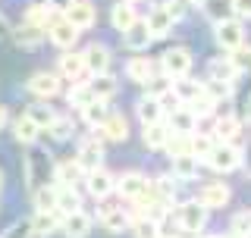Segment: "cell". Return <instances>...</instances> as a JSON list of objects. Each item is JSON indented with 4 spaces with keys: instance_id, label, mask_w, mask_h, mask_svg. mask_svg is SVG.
Returning a JSON list of instances; mask_svg holds the SVG:
<instances>
[{
    "instance_id": "6da1fadb",
    "label": "cell",
    "mask_w": 251,
    "mask_h": 238,
    "mask_svg": "<svg viewBox=\"0 0 251 238\" xmlns=\"http://www.w3.org/2000/svg\"><path fill=\"white\" fill-rule=\"evenodd\" d=\"M204 163H207L214 172H220V176H226V172L242 169L245 150H242L239 144H232V141H214V147H210V154L204 157Z\"/></svg>"
},
{
    "instance_id": "7a4b0ae2",
    "label": "cell",
    "mask_w": 251,
    "mask_h": 238,
    "mask_svg": "<svg viewBox=\"0 0 251 238\" xmlns=\"http://www.w3.org/2000/svg\"><path fill=\"white\" fill-rule=\"evenodd\" d=\"M192 50L182 44H176V47H170V50H163V57L157 60V69L163 72V78L167 82H176V78H185L188 72H192Z\"/></svg>"
},
{
    "instance_id": "3957f363",
    "label": "cell",
    "mask_w": 251,
    "mask_h": 238,
    "mask_svg": "<svg viewBox=\"0 0 251 238\" xmlns=\"http://www.w3.org/2000/svg\"><path fill=\"white\" fill-rule=\"evenodd\" d=\"M47 179H53V163L50 154L41 147H31L28 160H25V182H28V191H38V188L47 185Z\"/></svg>"
},
{
    "instance_id": "277c9868",
    "label": "cell",
    "mask_w": 251,
    "mask_h": 238,
    "mask_svg": "<svg viewBox=\"0 0 251 238\" xmlns=\"http://www.w3.org/2000/svg\"><path fill=\"white\" fill-rule=\"evenodd\" d=\"M207 219H210V210H204L201 204L195 201V197L176 207V226L182 229V232H195V235H201L204 229H207Z\"/></svg>"
},
{
    "instance_id": "5b68a950",
    "label": "cell",
    "mask_w": 251,
    "mask_h": 238,
    "mask_svg": "<svg viewBox=\"0 0 251 238\" xmlns=\"http://www.w3.org/2000/svg\"><path fill=\"white\" fill-rule=\"evenodd\" d=\"M214 38H217L220 50H226V53L239 50V47L245 44V22L235 19V16H229V19H223V22L214 25Z\"/></svg>"
},
{
    "instance_id": "8992f818",
    "label": "cell",
    "mask_w": 251,
    "mask_h": 238,
    "mask_svg": "<svg viewBox=\"0 0 251 238\" xmlns=\"http://www.w3.org/2000/svg\"><path fill=\"white\" fill-rule=\"evenodd\" d=\"M229 197H232L229 185H223V182H204L198 188V197H195V201H198L204 210H220V207L229 204Z\"/></svg>"
},
{
    "instance_id": "52a82bcc",
    "label": "cell",
    "mask_w": 251,
    "mask_h": 238,
    "mask_svg": "<svg viewBox=\"0 0 251 238\" xmlns=\"http://www.w3.org/2000/svg\"><path fill=\"white\" fill-rule=\"evenodd\" d=\"M47 38H50V44H57L60 50H73L75 41H78V28L66 16H57V19L47 25Z\"/></svg>"
},
{
    "instance_id": "ba28073f",
    "label": "cell",
    "mask_w": 251,
    "mask_h": 238,
    "mask_svg": "<svg viewBox=\"0 0 251 238\" xmlns=\"http://www.w3.org/2000/svg\"><path fill=\"white\" fill-rule=\"evenodd\" d=\"M163 122L170 125V132H198V116L192 113V107L188 104H173V110H167V116H163Z\"/></svg>"
},
{
    "instance_id": "9c48e42d",
    "label": "cell",
    "mask_w": 251,
    "mask_h": 238,
    "mask_svg": "<svg viewBox=\"0 0 251 238\" xmlns=\"http://www.w3.org/2000/svg\"><path fill=\"white\" fill-rule=\"evenodd\" d=\"M98 141H126L129 138V119L123 113H107V119L94 129Z\"/></svg>"
},
{
    "instance_id": "30bf717a",
    "label": "cell",
    "mask_w": 251,
    "mask_h": 238,
    "mask_svg": "<svg viewBox=\"0 0 251 238\" xmlns=\"http://www.w3.org/2000/svg\"><path fill=\"white\" fill-rule=\"evenodd\" d=\"M75 160H78V166H82L85 172L98 169V166L104 163V141H98L94 135L85 138L82 144H78V150H75Z\"/></svg>"
},
{
    "instance_id": "8fae6325",
    "label": "cell",
    "mask_w": 251,
    "mask_h": 238,
    "mask_svg": "<svg viewBox=\"0 0 251 238\" xmlns=\"http://www.w3.org/2000/svg\"><path fill=\"white\" fill-rule=\"evenodd\" d=\"M145 188H148V176H145V172H138V169H129V172H123V176L116 179L113 191L120 194V197H126V201H135Z\"/></svg>"
},
{
    "instance_id": "7c38bea8",
    "label": "cell",
    "mask_w": 251,
    "mask_h": 238,
    "mask_svg": "<svg viewBox=\"0 0 251 238\" xmlns=\"http://www.w3.org/2000/svg\"><path fill=\"white\" fill-rule=\"evenodd\" d=\"M28 94H35V97H41V100H50V97H57L60 94V75L57 72H35L28 78Z\"/></svg>"
},
{
    "instance_id": "4fadbf2b",
    "label": "cell",
    "mask_w": 251,
    "mask_h": 238,
    "mask_svg": "<svg viewBox=\"0 0 251 238\" xmlns=\"http://www.w3.org/2000/svg\"><path fill=\"white\" fill-rule=\"evenodd\" d=\"M85 72H88V69H85V57H82V53L63 50L57 57V75L60 78H66V82H78Z\"/></svg>"
},
{
    "instance_id": "5bb4252c",
    "label": "cell",
    "mask_w": 251,
    "mask_h": 238,
    "mask_svg": "<svg viewBox=\"0 0 251 238\" xmlns=\"http://www.w3.org/2000/svg\"><path fill=\"white\" fill-rule=\"evenodd\" d=\"M157 72H160V69H157V63L148 60V57H132L129 63H126V75H129L135 85H145V88L157 78Z\"/></svg>"
},
{
    "instance_id": "9a60e30c",
    "label": "cell",
    "mask_w": 251,
    "mask_h": 238,
    "mask_svg": "<svg viewBox=\"0 0 251 238\" xmlns=\"http://www.w3.org/2000/svg\"><path fill=\"white\" fill-rule=\"evenodd\" d=\"M91 226H94V219L85 210L66 213V216L60 219V229H63V235H66V238H88L91 235Z\"/></svg>"
},
{
    "instance_id": "2e32d148",
    "label": "cell",
    "mask_w": 251,
    "mask_h": 238,
    "mask_svg": "<svg viewBox=\"0 0 251 238\" xmlns=\"http://www.w3.org/2000/svg\"><path fill=\"white\" fill-rule=\"evenodd\" d=\"M85 185H88V194L94 197V201H104L107 194H113V185H116V179L110 176L107 169H91V172H85Z\"/></svg>"
},
{
    "instance_id": "e0dca14e",
    "label": "cell",
    "mask_w": 251,
    "mask_h": 238,
    "mask_svg": "<svg viewBox=\"0 0 251 238\" xmlns=\"http://www.w3.org/2000/svg\"><path fill=\"white\" fill-rule=\"evenodd\" d=\"M82 57H85V69H88L91 75L107 72V69H110V47H107V44H100V41L88 44V47L82 50Z\"/></svg>"
},
{
    "instance_id": "ac0fdd59",
    "label": "cell",
    "mask_w": 251,
    "mask_h": 238,
    "mask_svg": "<svg viewBox=\"0 0 251 238\" xmlns=\"http://www.w3.org/2000/svg\"><path fill=\"white\" fill-rule=\"evenodd\" d=\"M135 116L141 119V125H151V122H160V119L167 116V107H163L160 97H154V94H145V97L135 104Z\"/></svg>"
},
{
    "instance_id": "d6986e66",
    "label": "cell",
    "mask_w": 251,
    "mask_h": 238,
    "mask_svg": "<svg viewBox=\"0 0 251 238\" xmlns=\"http://www.w3.org/2000/svg\"><path fill=\"white\" fill-rule=\"evenodd\" d=\"M60 213L57 210H35V216L28 219V226H31V238H47L50 232H57L60 229Z\"/></svg>"
},
{
    "instance_id": "ffe728a7",
    "label": "cell",
    "mask_w": 251,
    "mask_h": 238,
    "mask_svg": "<svg viewBox=\"0 0 251 238\" xmlns=\"http://www.w3.org/2000/svg\"><path fill=\"white\" fill-rule=\"evenodd\" d=\"M53 210L60 216L82 210V194L75 191V185H57V191H53Z\"/></svg>"
},
{
    "instance_id": "44dd1931",
    "label": "cell",
    "mask_w": 251,
    "mask_h": 238,
    "mask_svg": "<svg viewBox=\"0 0 251 238\" xmlns=\"http://www.w3.org/2000/svg\"><path fill=\"white\" fill-rule=\"evenodd\" d=\"M98 223L107 229V232H123V229L132 226V213L123 207H100L98 210Z\"/></svg>"
},
{
    "instance_id": "7402d4cb",
    "label": "cell",
    "mask_w": 251,
    "mask_h": 238,
    "mask_svg": "<svg viewBox=\"0 0 251 238\" xmlns=\"http://www.w3.org/2000/svg\"><path fill=\"white\" fill-rule=\"evenodd\" d=\"M239 66L232 63V57H214L207 63V78H214V82H226V85H235V78H239Z\"/></svg>"
},
{
    "instance_id": "603a6c76",
    "label": "cell",
    "mask_w": 251,
    "mask_h": 238,
    "mask_svg": "<svg viewBox=\"0 0 251 238\" xmlns=\"http://www.w3.org/2000/svg\"><path fill=\"white\" fill-rule=\"evenodd\" d=\"M145 25H148V31H151V38L157 41V38H167L170 31H173V16H170V10L167 6H154L151 13H148V19H145Z\"/></svg>"
},
{
    "instance_id": "cb8c5ba5",
    "label": "cell",
    "mask_w": 251,
    "mask_h": 238,
    "mask_svg": "<svg viewBox=\"0 0 251 238\" xmlns=\"http://www.w3.org/2000/svg\"><path fill=\"white\" fill-rule=\"evenodd\" d=\"M63 16H66V19L73 22L78 31H82V28H91V25H94V19H98V10H94L88 0H73V6H69Z\"/></svg>"
},
{
    "instance_id": "d4e9b609",
    "label": "cell",
    "mask_w": 251,
    "mask_h": 238,
    "mask_svg": "<svg viewBox=\"0 0 251 238\" xmlns=\"http://www.w3.org/2000/svg\"><path fill=\"white\" fill-rule=\"evenodd\" d=\"M239 132H242V119H239V116H232V113H217L210 138H214V141H235V135H239Z\"/></svg>"
},
{
    "instance_id": "484cf974",
    "label": "cell",
    "mask_w": 251,
    "mask_h": 238,
    "mask_svg": "<svg viewBox=\"0 0 251 238\" xmlns=\"http://www.w3.org/2000/svg\"><path fill=\"white\" fill-rule=\"evenodd\" d=\"M78 179H85V169L78 166V160H60L53 163V182L57 185H78Z\"/></svg>"
},
{
    "instance_id": "4316f807",
    "label": "cell",
    "mask_w": 251,
    "mask_h": 238,
    "mask_svg": "<svg viewBox=\"0 0 251 238\" xmlns=\"http://www.w3.org/2000/svg\"><path fill=\"white\" fill-rule=\"evenodd\" d=\"M170 160H173V179H176V182H195V179H198L201 160H195L192 154H185V157H170Z\"/></svg>"
},
{
    "instance_id": "83f0119b",
    "label": "cell",
    "mask_w": 251,
    "mask_h": 238,
    "mask_svg": "<svg viewBox=\"0 0 251 238\" xmlns=\"http://www.w3.org/2000/svg\"><path fill=\"white\" fill-rule=\"evenodd\" d=\"M123 35H126L123 41H126V47H129L132 53H141V50H148V47H151V41H154L145 22H135V25H132V28H126Z\"/></svg>"
},
{
    "instance_id": "f1b7e54d",
    "label": "cell",
    "mask_w": 251,
    "mask_h": 238,
    "mask_svg": "<svg viewBox=\"0 0 251 238\" xmlns=\"http://www.w3.org/2000/svg\"><path fill=\"white\" fill-rule=\"evenodd\" d=\"M138 22V13H135V6L129 3V0H120V3L110 10V25H113L116 31H126V28H132Z\"/></svg>"
},
{
    "instance_id": "f546056e",
    "label": "cell",
    "mask_w": 251,
    "mask_h": 238,
    "mask_svg": "<svg viewBox=\"0 0 251 238\" xmlns=\"http://www.w3.org/2000/svg\"><path fill=\"white\" fill-rule=\"evenodd\" d=\"M170 94L176 104H192L195 97L201 94V82H195V78H176V82H170Z\"/></svg>"
},
{
    "instance_id": "4dcf8cb0",
    "label": "cell",
    "mask_w": 251,
    "mask_h": 238,
    "mask_svg": "<svg viewBox=\"0 0 251 238\" xmlns=\"http://www.w3.org/2000/svg\"><path fill=\"white\" fill-rule=\"evenodd\" d=\"M151 188H154L157 201H160L167 210H173V201H176V194H179V182L173 179V176H157L151 182Z\"/></svg>"
},
{
    "instance_id": "1f68e13d",
    "label": "cell",
    "mask_w": 251,
    "mask_h": 238,
    "mask_svg": "<svg viewBox=\"0 0 251 238\" xmlns=\"http://www.w3.org/2000/svg\"><path fill=\"white\" fill-rule=\"evenodd\" d=\"M88 85H91V94L98 100H110L116 91H120V82H116V75H110V72H98Z\"/></svg>"
},
{
    "instance_id": "d6a6232c",
    "label": "cell",
    "mask_w": 251,
    "mask_h": 238,
    "mask_svg": "<svg viewBox=\"0 0 251 238\" xmlns=\"http://www.w3.org/2000/svg\"><path fill=\"white\" fill-rule=\"evenodd\" d=\"M167 138H170V125L163 122V119H160V122L145 125V147H148V150H163Z\"/></svg>"
},
{
    "instance_id": "836d02e7",
    "label": "cell",
    "mask_w": 251,
    "mask_h": 238,
    "mask_svg": "<svg viewBox=\"0 0 251 238\" xmlns=\"http://www.w3.org/2000/svg\"><path fill=\"white\" fill-rule=\"evenodd\" d=\"M53 19H57V13H53L47 3H31L28 10H25V22H28V25H35V28H44L47 31V25H50Z\"/></svg>"
},
{
    "instance_id": "e575fe53",
    "label": "cell",
    "mask_w": 251,
    "mask_h": 238,
    "mask_svg": "<svg viewBox=\"0 0 251 238\" xmlns=\"http://www.w3.org/2000/svg\"><path fill=\"white\" fill-rule=\"evenodd\" d=\"M38 132H41V129H38V125L28 119V113L19 116V119L13 122V138L19 141V144H28V147H31V144H35V138H38Z\"/></svg>"
},
{
    "instance_id": "d590c367",
    "label": "cell",
    "mask_w": 251,
    "mask_h": 238,
    "mask_svg": "<svg viewBox=\"0 0 251 238\" xmlns=\"http://www.w3.org/2000/svg\"><path fill=\"white\" fill-rule=\"evenodd\" d=\"M195 135V132H192ZM192 135H185V132H170V138H167V144H163V150H167L170 157H185V154H192Z\"/></svg>"
},
{
    "instance_id": "8d00e7d4",
    "label": "cell",
    "mask_w": 251,
    "mask_h": 238,
    "mask_svg": "<svg viewBox=\"0 0 251 238\" xmlns=\"http://www.w3.org/2000/svg\"><path fill=\"white\" fill-rule=\"evenodd\" d=\"M201 6H204V16H207V19L214 22V25L232 16V6H229V0H201Z\"/></svg>"
},
{
    "instance_id": "74e56055",
    "label": "cell",
    "mask_w": 251,
    "mask_h": 238,
    "mask_svg": "<svg viewBox=\"0 0 251 238\" xmlns=\"http://www.w3.org/2000/svg\"><path fill=\"white\" fill-rule=\"evenodd\" d=\"M66 100H69V107H73V110H82V107H88L91 100H94V94H91V85L73 82V88L66 91Z\"/></svg>"
},
{
    "instance_id": "f35d334b",
    "label": "cell",
    "mask_w": 251,
    "mask_h": 238,
    "mask_svg": "<svg viewBox=\"0 0 251 238\" xmlns=\"http://www.w3.org/2000/svg\"><path fill=\"white\" fill-rule=\"evenodd\" d=\"M201 88H204V94H207L217 107H223V100L232 97V85H226V82H214V78H207V82H201Z\"/></svg>"
},
{
    "instance_id": "ab89813d",
    "label": "cell",
    "mask_w": 251,
    "mask_h": 238,
    "mask_svg": "<svg viewBox=\"0 0 251 238\" xmlns=\"http://www.w3.org/2000/svg\"><path fill=\"white\" fill-rule=\"evenodd\" d=\"M107 113H110V110H107V100H98V97H94L88 107H82V119L91 125V129H98V125L107 119Z\"/></svg>"
},
{
    "instance_id": "60d3db41",
    "label": "cell",
    "mask_w": 251,
    "mask_h": 238,
    "mask_svg": "<svg viewBox=\"0 0 251 238\" xmlns=\"http://www.w3.org/2000/svg\"><path fill=\"white\" fill-rule=\"evenodd\" d=\"M188 107H192V113L198 116V122H201V119H214V116L220 113V107L207 97V94H204V88H201V94H198V97H195Z\"/></svg>"
},
{
    "instance_id": "b9f144b4",
    "label": "cell",
    "mask_w": 251,
    "mask_h": 238,
    "mask_svg": "<svg viewBox=\"0 0 251 238\" xmlns=\"http://www.w3.org/2000/svg\"><path fill=\"white\" fill-rule=\"evenodd\" d=\"M47 135H50L53 141H69L75 135V125H73V119L69 116H57L50 125H47Z\"/></svg>"
},
{
    "instance_id": "7bdbcfd3",
    "label": "cell",
    "mask_w": 251,
    "mask_h": 238,
    "mask_svg": "<svg viewBox=\"0 0 251 238\" xmlns=\"http://www.w3.org/2000/svg\"><path fill=\"white\" fill-rule=\"evenodd\" d=\"M229 235L235 238H251V210H239L229 219Z\"/></svg>"
},
{
    "instance_id": "ee69618b",
    "label": "cell",
    "mask_w": 251,
    "mask_h": 238,
    "mask_svg": "<svg viewBox=\"0 0 251 238\" xmlns=\"http://www.w3.org/2000/svg\"><path fill=\"white\" fill-rule=\"evenodd\" d=\"M28 119L38 125V129H47V125L57 119V110L50 104H35V107H28Z\"/></svg>"
},
{
    "instance_id": "f6af8a7d",
    "label": "cell",
    "mask_w": 251,
    "mask_h": 238,
    "mask_svg": "<svg viewBox=\"0 0 251 238\" xmlns=\"http://www.w3.org/2000/svg\"><path fill=\"white\" fill-rule=\"evenodd\" d=\"M41 31L44 28H35V25H28V22H25V25L16 31V44H19V47H38V44L44 41Z\"/></svg>"
},
{
    "instance_id": "bcb514c9",
    "label": "cell",
    "mask_w": 251,
    "mask_h": 238,
    "mask_svg": "<svg viewBox=\"0 0 251 238\" xmlns=\"http://www.w3.org/2000/svg\"><path fill=\"white\" fill-rule=\"evenodd\" d=\"M129 229L135 238H160V223H154V219H132Z\"/></svg>"
},
{
    "instance_id": "7dc6e473",
    "label": "cell",
    "mask_w": 251,
    "mask_h": 238,
    "mask_svg": "<svg viewBox=\"0 0 251 238\" xmlns=\"http://www.w3.org/2000/svg\"><path fill=\"white\" fill-rule=\"evenodd\" d=\"M210 147H214V138H210V135H201V132L192 135V157L195 160L204 163V157L210 154Z\"/></svg>"
},
{
    "instance_id": "c3c4849f",
    "label": "cell",
    "mask_w": 251,
    "mask_h": 238,
    "mask_svg": "<svg viewBox=\"0 0 251 238\" xmlns=\"http://www.w3.org/2000/svg\"><path fill=\"white\" fill-rule=\"evenodd\" d=\"M53 191H57V185L50 188H38V191H31V197H35V210H53Z\"/></svg>"
},
{
    "instance_id": "681fc988",
    "label": "cell",
    "mask_w": 251,
    "mask_h": 238,
    "mask_svg": "<svg viewBox=\"0 0 251 238\" xmlns=\"http://www.w3.org/2000/svg\"><path fill=\"white\" fill-rule=\"evenodd\" d=\"M229 6H232V16H235V19L251 22V0H229Z\"/></svg>"
},
{
    "instance_id": "f907efd6",
    "label": "cell",
    "mask_w": 251,
    "mask_h": 238,
    "mask_svg": "<svg viewBox=\"0 0 251 238\" xmlns=\"http://www.w3.org/2000/svg\"><path fill=\"white\" fill-rule=\"evenodd\" d=\"M0 238H31V226L28 223H16V226H10Z\"/></svg>"
},
{
    "instance_id": "816d5d0a",
    "label": "cell",
    "mask_w": 251,
    "mask_h": 238,
    "mask_svg": "<svg viewBox=\"0 0 251 238\" xmlns=\"http://www.w3.org/2000/svg\"><path fill=\"white\" fill-rule=\"evenodd\" d=\"M170 10V16H173V22H179L185 16V0H170V3H163Z\"/></svg>"
},
{
    "instance_id": "f5cc1de1",
    "label": "cell",
    "mask_w": 251,
    "mask_h": 238,
    "mask_svg": "<svg viewBox=\"0 0 251 238\" xmlns=\"http://www.w3.org/2000/svg\"><path fill=\"white\" fill-rule=\"evenodd\" d=\"M47 6H50L53 13H66L69 6H73V0H47Z\"/></svg>"
},
{
    "instance_id": "db71d44e",
    "label": "cell",
    "mask_w": 251,
    "mask_h": 238,
    "mask_svg": "<svg viewBox=\"0 0 251 238\" xmlns=\"http://www.w3.org/2000/svg\"><path fill=\"white\" fill-rule=\"evenodd\" d=\"M6 35H10V22H6V19H3V16H0V41H3V38H6Z\"/></svg>"
},
{
    "instance_id": "11a10c76",
    "label": "cell",
    "mask_w": 251,
    "mask_h": 238,
    "mask_svg": "<svg viewBox=\"0 0 251 238\" xmlns=\"http://www.w3.org/2000/svg\"><path fill=\"white\" fill-rule=\"evenodd\" d=\"M6 119H10V113H6V107L0 104V129H3V125H6Z\"/></svg>"
},
{
    "instance_id": "9f6ffc18",
    "label": "cell",
    "mask_w": 251,
    "mask_h": 238,
    "mask_svg": "<svg viewBox=\"0 0 251 238\" xmlns=\"http://www.w3.org/2000/svg\"><path fill=\"white\" fill-rule=\"evenodd\" d=\"M173 238H198V235H195V232H182V229H179V232L173 235Z\"/></svg>"
},
{
    "instance_id": "6f0895ef",
    "label": "cell",
    "mask_w": 251,
    "mask_h": 238,
    "mask_svg": "<svg viewBox=\"0 0 251 238\" xmlns=\"http://www.w3.org/2000/svg\"><path fill=\"white\" fill-rule=\"evenodd\" d=\"M245 122L251 125V97H248V104H245Z\"/></svg>"
},
{
    "instance_id": "680465c9",
    "label": "cell",
    "mask_w": 251,
    "mask_h": 238,
    "mask_svg": "<svg viewBox=\"0 0 251 238\" xmlns=\"http://www.w3.org/2000/svg\"><path fill=\"white\" fill-rule=\"evenodd\" d=\"M185 3H192V6H201V0H185Z\"/></svg>"
},
{
    "instance_id": "91938a15",
    "label": "cell",
    "mask_w": 251,
    "mask_h": 238,
    "mask_svg": "<svg viewBox=\"0 0 251 238\" xmlns=\"http://www.w3.org/2000/svg\"><path fill=\"white\" fill-rule=\"evenodd\" d=\"M198 238H223V235H198Z\"/></svg>"
},
{
    "instance_id": "94428289",
    "label": "cell",
    "mask_w": 251,
    "mask_h": 238,
    "mask_svg": "<svg viewBox=\"0 0 251 238\" xmlns=\"http://www.w3.org/2000/svg\"><path fill=\"white\" fill-rule=\"evenodd\" d=\"M0 188H3V172H0Z\"/></svg>"
},
{
    "instance_id": "6125c7cd",
    "label": "cell",
    "mask_w": 251,
    "mask_h": 238,
    "mask_svg": "<svg viewBox=\"0 0 251 238\" xmlns=\"http://www.w3.org/2000/svg\"><path fill=\"white\" fill-rule=\"evenodd\" d=\"M223 238H235V235H223Z\"/></svg>"
},
{
    "instance_id": "be15d7a7",
    "label": "cell",
    "mask_w": 251,
    "mask_h": 238,
    "mask_svg": "<svg viewBox=\"0 0 251 238\" xmlns=\"http://www.w3.org/2000/svg\"><path fill=\"white\" fill-rule=\"evenodd\" d=\"M129 3H135V0H129Z\"/></svg>"
},
{
    "instance_id": "e7e4bbea",
    "label": "cell",
    "mask_w": 251,
    "mask_h": 238,
    "mask_svg": "<svg viewBox=\"0 0 251 238\" xmlns=\"http://www.w3.org/2000/svg\"><path fill=\"white\" fill-rule=\"evenodd\" d=\"M160 238H163V235H160Z\"/></svg>"
}]
</instances>
